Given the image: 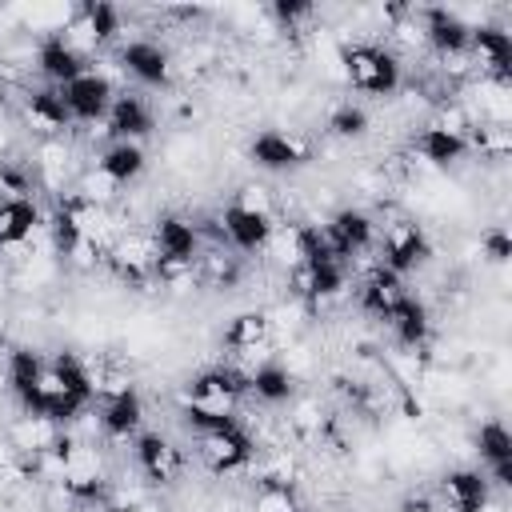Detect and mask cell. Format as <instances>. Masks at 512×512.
<instances>
[{"label":"cell","instance_id":"6","mask_svg":"<svg viewBox=\"0 0 512 512\" xmlns=\"http://www.w3.org/2000/svg\"><path fill=\"white\" fill-rule=\"evenodd\" d=\"M12 120H16L20 128H28V132L36 136V144H40V140H64V136L72 132V116H68V108H64L60 88L40 84V80H36V84L28 80V84L20 88Z\"/></svg>","mask_w":512,"mask_h":512},{"label":"cell","instance_id":"21","mask_svg":"<svg viewBox=\"0 0 512 512\" xmlns=\"http://www.w3.org/2000/svg\"><path fill=\"white\" fill-rule=\"evenodd\" d=\"M220 232H224V248L244 256V260H260L268 236H272V224L276 220H264V216H252V212H240L236 204H224L220 212Z\"/></svg>","mask_w":512,"mask_h":512},{"label":"cell","instance_id":"10","mask_svg":"<svg viewBox=\"0 0 512 512\" xmlns=\"http://www.w3.org/2000/svg\"><path fill=\"white\" fill-rule=\"evenodd\" d=\"M128 452H132L136 476H144L152 488H172V484L184 476V464H188L184 448H180L168 432H160V428H144V432L128 444Z\"/></svg>","mask_w":512,"mask_h":512},{"label":"cell","instance_id":"9","mask_svg":"<svg viewBox=\"0 0 512 512\" xmlns=\"http://www.w3.org/2000/svg\"><path fill=\"white\" fill-rule=\"evenodd\" d=\"M104 272L116 280V284H124V288H132V292H144V288H152V272H156V244H152V236H148V228H124L120 236H116V244L104 252Z\"/></svg>","mask_w":512,"mask_h":512},{"label":"cell","instance_id":"16","mask_svg":"<svg viewBox=\"0 0 512 512\" xmlns=\"http://www.w3.org/2000/svg\"><path fill=\"white\" fill-rule=\"evenodd\" d=\"M156 124H160V116H156L152 100L140 88H128L124 84L116 92V100H112L100 132H104V140H136V144H144L156 132Z\"/></svg>","mask_w":512,"mask_h":512},{"label":"cell","instance_id":"7","mask_svg":"<svg viewBox=\"0 0 512 512\" xmlns=\"http://www.w3.org/2000/svg\"><path fill=\"white\" fill-rule=\"evenodd\" d=\"M248 164L268 176H292L312 164V144L292 128H260L244 148Z\"/></svg>","mask_w":512,"mask_h":512},{"label":"cell","instance_id":"11","mask_svg":"<svg viewBox=\"0 0 512 512\" xmlns=\"http://www.w3.org/2000/svg\"><path fill=\"white\" fill-rule=\"evenodd\" d=\"M324 232H328V244L332 252L348 264L356 256H368L376 252V236H380V220L376 212H368L364 204H340L324 216Z\"/></svg>","mask_w":512,"mask_h":512},{"label":"cell","instance_id":"32","mask_svg":"<svg viewBox=\"0 0 512 512\" xmlns=\"http://www.w3.org/2000/svg\"><path fill=\"white\" fill-rule=\"evenodd\" d=\"M396 512H440V504H436V496H428V492H412V496H404V500L396 504Z\"/></svg>","mask_w":512,"mask_h":512},{"label":"cell","instance_id":"31","mask_svg":"<svg viewBox=\"0 0 512 512\" xmlns=\"http://www.w3.org/2000/svg\"><path fill=\"white\" fill-rule=\"evenodd\" d=\"M248 512H300L296 488H256L248 496Z\"/></svg>","mask_w":512,"mask_h":512},{"label":"cell","instance_id":"22","mask_svg":"<svg viewBox=\"0 0 512 512\" xmlns=\"http://www.w3.org/2000/svg\"><path fill=\"white\" fill-rule=\"evenodd\" d=\"M296 384H300V380L272 356V360H264V364H256V368L248 372V400L260 404L264 412H276V408H288V404H292V396L300 392Z\"/></svg>","mask_w":512,"mask_h":512},{"label":"cell","instance_id":"14","mask_svg":"<svg viewBox=\"0 0 512 512\" xmlns=\"http://www.w3.org/2000/svg\"><path fill=\"white\" fill-rule=\"evenodd\" d=\"M148 236H152V244H156V260L196 264V256L204 252L196 216H192V212H180V208L156 212V216L148 220Z\"/></svg>","mask_w":512,"mask_h":512},{"label":"cell","instance_id":"27","mask_svg":"<svg viewBox=\"0 0 512 512\" xmlns=\"http://www.w3.org/2000/svg\"><path fill=\"white\" fill-rule=\"evenodd\" d=\"M368 132H372V112L352 96L336 100L324 116V136L336 144H360V140H368Z\"/></svg>","mask_w":512,"mask_h":512},{"label":"cell","instance_id":"19","mask_svg":"<svg viewBox=\"0 0 512 512\" xmlns=\"http://www.w3.org/2000/svg\"><path fill=\"white\" fill-rule=\"evenodd\" d=\"M92 64L60 36V32H44L36 36V56H32V72L40 76V84H52V88H64L68 80H76L80 72H88Z\"/></svg>","mask_w":512,"mask_h":512},{"label":"cell","instance_id":"28","mask_svg":"<svg viewBox=\"0 0 512 512\" xmlns=\"http://www.w3.org/2000/svg\"><path fill=\"white\" fill-rule=\"evenodd\" d=\"M472 452L480 456V468L512 460V432H508V424H504L500 416H488V420L472 432Z\"/></svg>","mask_w":512,"mask_h":512},{"label":"cell","instance_id":"30","mask_svg":"<svg viewBox=\"0 0 512 512\" xmlns=\"http://www.w3.org/2000/svg\"><path fill=\"white\" fill-rule=\"evenodd\" d=\"M476 248H480V256H484L488 264H496V268H504V264L512 260V236H508L504 224H488V228L480 232Z\"/></svg>","mask_w":512,"mask_h":512},{"label":"cell","instance_id":"18","mask_svg":"<svg viewBox=\"0 0 512 512\" xmlns=\"http://www.w3.org/2000/svg\"><path fill=\"white\" fill-rule=\"evenodd\" d=\"M408 152L412 156H420L428 168H436V172H448V168H456V164H464L472 152H468V136L464 132H452V128H440L436 120H424L416 132H412V140H408Z\"/></svg>","mask_w":512,"mask_h":512},{"label":"cell","instance_id":"5","mask_svg":"<svg viewBox=\"0 0 512 512\" xmlns=\"http://www.w3.org/2000/svg\"><path fill=\"white\" fill-rule=\"evenodd\" d=\"M192 452L200 460V468L216 480H232V476H248L252 460H256V440L244 428V420L220 428V432H204L192 436Z\"/></svg>","mask_w":512,"mask_h":512},{"label":"cell","instance_id":"26","mask_svg":"<svg viewBox=\"0 0 512 512\" xmlns=\"http://www.w3.org/2000/svg\"><path fill=\"white\" fill-rule=\"evenodd\" d=\"M76 12H80V20L88 24V32L96 36L100 52H112V48L128 36V12H124L120 4H108V0H84V4H76Z\"/></svg>","mask_w":512,"mask_h":512},{"label":"cell","instance_id":"33","mask_svg":"<svg viewBox=\"0 0 512 512\" xmlns=\"http://www.w3.org/2000/svg\"><path fill=\"white\" fill-rule=\"evenodd\" d=\"M100 512H144V504H116V500H108V504H100Z\"/></svg>","mask_w":512,"mask_h":512},{"label":"cell","instance_id":"3","mask_svg":"<svg viewBox=\"0 0 512 512\" xmlns=\"http://www.w3.org/2000/svg\"><path fill=\"white\" fill-rule=\"evenodd\" d=\"M112 56H116L120 76L140 84V88L168 92L176 84V52L156 36H124L112 48Z\"/></svg>","mask_w":512,"mask_h":512},{"label":"cell","instance_id":"17","mask_svg":"<svg viewBox=\"0 0 512 512\" xmlns=\"http://www.w3.org/2000/svg\"><path fill=\"white\" fill-rule=\"evenodd\" d=\"M440 512H484L492 504V484L480 464H456L436 480Z\"/></svg>","mask_w":512,"mask_h":512},{"label":"cell","instance_id":"2","mask_svg":"<svg viewBox=\"0 0 512 512\" xmlns=\"http://www.w3.org/2000/svg\"><path fill=\"white\" fill-rule=\"evenodd\" d=\"M376 260H380L388 272H396L400 280L420 276V272L432 264V236H428V228H424L416 216L392 212V216L380 224Z\"/></svg>","mask_w":512,"mask_h":512},{"label":"cell","instance_id":"8","mask_svg":"<svg viewBox=\"0 0 512 512\" xmlns=\"http://www.w3.org/2000/svg\"><path fill=\"white\" fill-rule=\"evenodd\" d=\"M92 416H96V432L104 444H132L140 432H144V396L140 388L128 380L120 388H108L100 392V400L92 404Z\"/></svg>","mask_w":512,"mask_h":512},{"label":"cell","instance_id":"12","mask_svg":"<svg viewBox=\"0 0 512 512\" xmlns=\"http://www.w3.org/2000/svg\"><path fill=\"white\" fill-rule=\"evenodd\" d=\"M420 32H424V52L432 60H452V56H468V40H472V24L464 20L460 8H444V4H428L416 8Z\"/></svg>","mask_w":512,"mask_h":512},{"label":"cell","instance_id":"13","mask_svg":"<svg viewBox=\"0 0 512 512\" xmlns=\"http://www.w3.org/2000/svg\"><path fill=\"white\" fill-rule=\"evenodd\" d=\"M468 64H472V76L512 84V32H508V24L476 20L472 40H468Z\"/></svg>","mask_w":512,"mask_h":512},{"label":"cell","instance_id":"24","mask_svg":"<svg viewBox=\"0 0 512 512\" xmlns=\"http://www.w3.org/2000/svg\"><path fill=\"white\" fill-rule=\"evenodd\" d=\"M44 220H48V208L40 204V196H28V200H0V248L36 240V236L44 232Z\"/></svg>","mask_w":512,"mask_h":512},{"label":"cell","instance_id":"29","mask_svg":"<svg viewBox=\"0 0 512 512\" xmlns=\"http://www.w3.org/2000/svg\"><path fill=\"white\" fill-rule=\"evenodd\" d=\"M228 204H236L240 212H252V216H264V220H280V192L264 180H240L236 192L228 196Z\"/></svg>","mask_w":512,"mask_h":512},{"label":"cell","instance_id":"1","mask_svg":"<svg viewBox=\"0 0 512 512\" xmlns=\"http://www.w3.org/2000/svg\"><path fill=\"white\" fill-rule=\"evenodd\" d=\"M340 60V80L360 92V96H372V100H392L396 92H404L408 84V68L404 60L380 44V40H352V44H340L336 52Z\"/></svg>","mask_w":512,"mask_h":512},{"label":"cell","instance_id":"34","mask_svg":"<svg viewBox=\"0 0 512 512\" xmlns=\"http://www.w3.org/2000/svg\"><path fill=\"white\" fill-rule=\"evenodd\" d=\"M300 512H332V508H324V504H300Z\"/></svg>","mask_w":512,"mask_h":512},{"label":"cell","instance_id":"25","mask_svg":"<svg viewBox=\"0 0 512 512\" xmlns=\"http://www.w3.org/2000/svg\"><path fill=\"white\" fill-rule=\"evenodd\" d=\"M196 280L208 292H236L248 280V260L228 248H204L196 256Z\"/></svg>","mask_w":512,"mask_h":512},{"label":"cell","instance_id":"4","mask_svg":"<svg viewBox=\"0 0 512 512\" xmlns=\"http://www.w3.org/2000/svg\"><path fill=\"white\" fill-rule=\"evenodd\" d=\"M116 76H120V68H104V64L96 60L88 72H80L76 80H68V84L60 88L64 108H68V116H72V128H100V124H104V116H108L116 92L124 88Z\"/></svg>","mask_w":512,"mask_h":512},{"label":"cell","instance_id":"20","mask_svg":"<svg viewBox=\"0 0 512 512\" xmlns=\"http://www.w3.org/2000/svg\"><path fill=\"white\" fill-rule=\"evenodd\" d=\"M384 328L392 332L396 348H404V352H424L428 340H432V332H436L432 304H428L420 292H408V296L400 300V308L384 320Z\"/></svg>","mask_w":512,"mask_h":512},{"label":"cell","instance_id":"15","mask_svg":"<svg viewBox=\"0 0 512 512\" xmlns=\"http://www.w3.org/2000/svg\"><path fill=\"white\" fill-rule=\"evenodd\" d=\"M408 292H412V284L400 280L396 272H388L384 264H372L368 272H360L352 280V304H356V312L364 320H376V324H384L400 308V300Z\"/></svg>","mask_w":512,"mask_h":512},{"label":"cell","instance_id":"23","mask_svg":"<svg viewBox=\"0 0 512 512\" xmlns=\"http://www.w3.org/2000/svg\"><path fill=\"white\" fill-rule=\"evenodd\" d=\"M92 164L100 172H108L124 192L148 172V148L136 144V140H104L96 152H92Z\"/></svg>","mask_w":512,"mask_h":512}]
</instances>
